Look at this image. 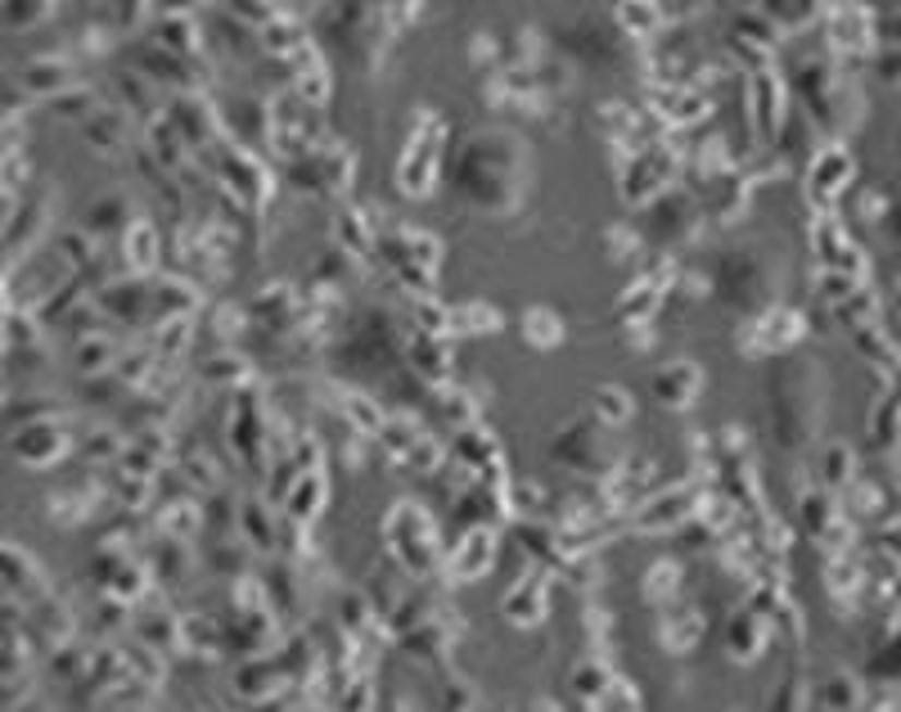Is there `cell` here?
<instances>
[{
  "label": "cell",
  "mask_w": 901,
  "mask_h": 712,
  "mask_svg": "<svg viewBox=\"0 0 901 712\" xmlns=\"http://www.w3.org/2000/svg\"><path fill=\"white\" fill-rule=\"evenodd\" d=\"M699 384H704V375L689 361H672L668 370H658L653 375V397L658 401H668V406H689L699 397Z\"/></svg>",
  "instance_id": "obj_1"
},
{
  "label": "cell",
  "mask_w": 901,
  "mask_h": 712,
  "mask_svg": "<svg viewBox=\"0 0 901 712\" xmlns=\"http://www.w3.org/2000/svg\"><path fill=\"white\" fill-rule=\"evenodd\" d=\"M524 338L532 348H550V343H560V338H564V321L554 312H545V307H532L524 316Z\"/></svg>",
  "instance_id": "obj_2"
}]
</instances>
